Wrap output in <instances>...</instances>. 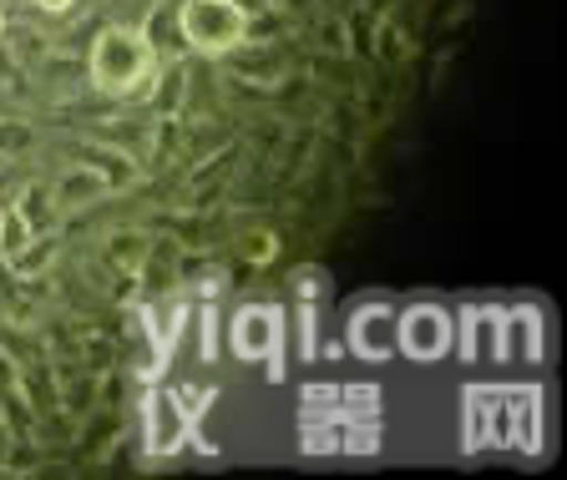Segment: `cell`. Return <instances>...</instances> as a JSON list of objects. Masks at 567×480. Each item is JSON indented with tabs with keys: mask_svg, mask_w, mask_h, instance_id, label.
Returning a JSON list of instances; mask_svg holds the SVG:
<instances>
[{
	"mask_svg": "<svg viewBox=\"0 0 567 480\" xmlns=\"http://www.w3.org/2000/svg\"><path fill=\"white\" fill-rule=\"evenodd\" d=\"M157 76V56L147 46L142 25L132 21H106L102 31L92 35V51H86V82L106 96V102H142L147 86Z\"/></svg>",
	"mask_w": 567,
	"mask_h": 480,
	"instance_id": "obj_1",
	"label": "cell"
},
{
	"mask_svg": "<svg viewBox=\"0 0 567 480\" xmlns=\"http://www.w3.org/2000/svg\"><path fill=\"white\" fill-rule=\"evenodd\" d=\"M248 6L244 0H177V35L183 51L198 61H224L248 41Z\"/></svg>",
	"mask_w": 567,
	"mask_h": 480,
	"instance_id": "obj_2",
	"label": "cell"
},
{
	"mask_svg": "<svg viewBox=\"0 0 567 480\" xmlns=\"http://www.w3.org/2000/svg\"><path fill=\"white\" fill-rule=\"evenodd\" d=\"M456 340V319L441 304H411L395 314V354L411 364H436L451 354Z\"/></svg>",
	"mask_w": 567,
	"mask_h": 480,
	"instance_id": "obj_3",
	"label": "cell"
},
{
	"mask_svg": "<svg viewBox=\"0 0 567 480\" xmlns=\"http://www.w3.org/2000/svg\"><path fill=\"white\" fill-rule=\"evenodd\" d=\"M228 349L244 364L284 359V309L274 304H244L228 319Z\"/></svg>",
	"mask_w": 567,
	"mask_h": 480,
	"instance_id": "obj_4",
	"label": "cell"
},
{
	"mask_svg": "<svg viewBox=\"0 0 567 480\" xmlns=\"http://www.w3.org/2000/svg\"><path fill=\"white\" fill-rule=\"evenodd\" d=\"M395 314L401 309L385 304V299H370L365 309H354L350 319V349L365 364H385L395 359Z\"/></svg>",
	"mask_w": 567,
	"mask_h": 480,
	"instance_id": "obj_5",
	"label": "cell"
},
{
	"mask_svg": "<svg viewBox=\"0 0 567 480\" xmlns=\"http://www.w3.org/2000/svg\"><path fill=\"white\" fill-rule=\"evenodd\" d=\"M51 192H56L61 218H71V212H86V208H96V202L112 198V192H106V177L96 173L92 163H66L56 177H51Z\"/></svg>",
	"mask_w": 567,
	"mask_h": 480,
	"instance_id": "obj_6",
	"label": "cell"
},
{
	"mask_svg": "<svg viewBox=\"0 0 567 480\" xmlns=\"http://www.w3.org/2000/svg\"><path fill=\"white\" fill-rule=\"evenodd\" d=\"M11 208L25 218L31 233H61V208H56V192H51V177H31L21 182L11 198Z\"/></svg>",
	"mask_w": 567,
	"mask_h": 480,
	"instance_id": "obj_7",
	"label": "cell"
},
{
	"mask_svg": "<svg viewBox=\"0 0 567 480\" xmlns=\"http://www.w3.org/2000/svg\"><path fill=\"white\" fill-rule=\"evenodd\" d=\"M147 243H153V233H147V228H137V223L112 228V233H106V248H102L106 269H112V273H127V279H137L142 258H147Z\"/></svg>",
	"mask_w": 567,
	"mask_h": 480,
	"instance_id": "obj_8",
	"label": "cell"
},
{
	"mask_svg": "<svg viewBox=\"0 0 567 480\" xmlns=\"http://www.w3.org/2000/svg\"><path fill=\"white\" fill-rule=\"evenodd\" d=\"M35 147H41V127H35V122H25L21 112H16V117H0V167L35 157Z\"/></svg>",
	"mask_w": 567,
	"mask_h": 480,
	"instance_id": "obj_9",
	"label": "cell"
},
{
	"mask_svg": "<svg viewBox=\"0 0 567 480\" xmlns=\"http://www.w3.org/2000/svg\"><path fill=\"white\" fill-rule=\"evenodd\" d=\"M375 41L380 46L370 51V56H380L385 66H401V61H411L415 56V41H411V31H405L395 15H380V31H375Z\"/></svg>",
	"mask_w": 567,
	"mask_h": 480,
	"instance_id": "obj_10",
	"label": "cell"
},
{
	"mask_svg": "<svg viewBox=\"0 0 567 480\" xmlns=\"http://www.w3.org/2000/svg\"><path fill=\"white\" fill-rule=\"evenodd\" d=\"M279 253H284V238L274 228H254V233L238 238V258H244L248 269H269Z\"/></svg>",
	"mask_w": 567,
	"mask_h": 480,
	"instance_id": "obj_11",
	"label": "cell"
},
{
	"mask_svg": "<svg viewBox=\"0 0 567 480\" xmlns=\"http://www.w3.org/2000/svg\"><path fill=\"white\" fill-rule=\"evenodd\" d=\"M31 238H35V233L25 228V218L11 208V202H6V208H0V263H11V258L21 253Z\"/></svg>",
	"mask_w": 567,
	"mask_h": 480,
	"instance_id": "obj_12",
	"label": "cell"
},
{
	"mask_svg": "<svg viewBox=\"0 0 567 480\" xmlns=\"http://www.w3.org/2000/svg\"><path fill=\"white\" fill-rule=\"evenodd\" d=\"M35 15H71L76 11V0H31Z\"/></svg>",
	"mask_w": 567,
	"mask_h": 480,
	"instance_id": "obj_13",
	"label": "cell"
},
{
	"mask_svg": "<svg viewBox=\"0 0 567 480\" xmlns=\"http://www.w3.org/2000/svg\"><path fill=\"white\" fill-rule=\"evenodd\" d=\"M6 450H11V430H6V420H0V466H6Z\"/></svg>",
	"mask_w": 567,
	"mask_h": 480,
	"instance_id": "obj_14",
	"label": "cell"
},
{
	"mask_svg": "<svg viewBox=\"0 0 567 480\" xmlns=\"http://www.w3.org/2000/svg\"><path fill=\"white\" fill-rule=\"evenodd\" d=\"M0 41H6V6H0Z\"/></svg>",
	"mask_w": 567,
	"mask_h": 480,
	"instance_id": "obj_15",
	"label": "cell"
}]
</instances>
